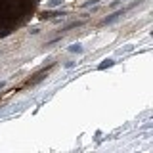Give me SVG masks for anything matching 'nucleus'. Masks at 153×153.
<instances>
[{
	"instance_id": "nucleus-1",
	"label": "nucleus",
	"mask_w": 153,
	"mask_h": 153,
	"mask_svg": "<svg viewBox=\"0 0 153 153\" xmlns=\"http://www.w3.org/2000/svg\"><path fill=\"white\" fill-rule=\"evenodd\" d=\"M119 16H123V12H117V13H113L111 17H107V19H105V23H111V21H115V19H117Z\"/></svg>"
},
{
	"instance_id": "nucleus-2",
	"label": "nucleus",
	"mask_w": 153,
	"mask_h": 153,
	"mask_svg": "<svg viewBox=\"0 0 153 153\" xmlns=\"http://www.w3.org/2000/svg\"><path fill=\"white\" fill-rule=\"evenodd\" d=\"M69 52H82V48H80L79 44H73V46L69 48Z\"/></svg>"
}]
</instances>
